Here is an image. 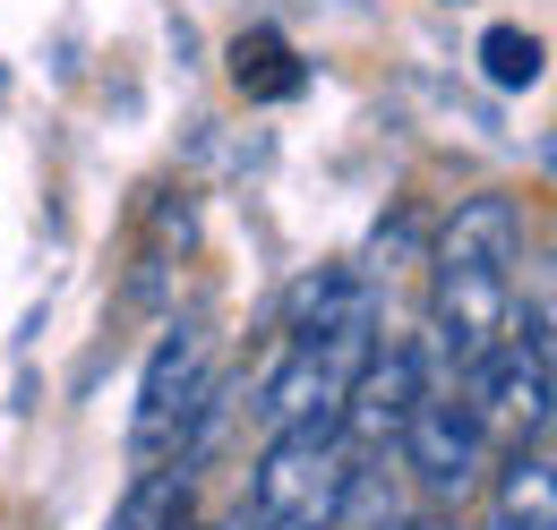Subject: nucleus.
Wrapping results in <instances>:
<instances>
[{
  "label": "nucleus",
  "mask_w": 557,
  "mask_h": 530,
  "mask_svg": "<svg viewBox=\"0 0 557 530\" xmlns=\"http://www.w3.org/2000/svg\"><path fill=\"white\" fill-rule=\"evenodd\" d=\"M377 342H386V333H377V291H369V274H318V282L300 291V308H292L283 359L267 368V386H258V402H249L258 428L275 437V428L335 419Z\"/></svg>",
  "instance_id": "1"
},
{
  "label": "nucleus",
  "mask_w": 557,
  "mask_h": 530,
  "mask_svg": "<svg viewBox=\"0 0 557 530\" xmlns=\"http://www.w3.org/2000/svg\"><path fill=\"white\" fill-rule=\"evenodd\" d=\"M351 470H360V454L344 445V428H335V419L275 428V437H267V454H258V470H249L240 530H335Z\"/></svg>",
  "instance_id": "2"
},
{
  "label": "nucleus",
  "mask_w": 557,
  "mask_h": 530,
  "mask_svg": "<svg viewBox=\"0 0 557 530\" xmlns=\"http://www.w3.org/2000/svg\"><path fill=\"white\" fill-rule=\"evenodd\" d=\"M455 386L481 411L488 437H515V445L549 437V300L532 291L523 300V326H506V342L488 351L472 377H455Z\"/></svg>",
  "instance_id": "3"
},
{
  "label": "nucleus",
  "mask_w": 557,
  "mask_h": 530,
  "mask_svg": "<svg viewBox=\"0 0 557 530\" xmlns=\"http://www.w3.org/2000/svg\"><path fill=\"white\" fill-rule=\"evenodd\" d=\"M207 402V333L198 326H172L138 368V411H129V463L138 470H163L181 463V437Z\"/></svg>",
  "instance_id": "4"
},
{
  "label": "nucleus",
  "mask_w": 557,
  "mask_h": 530,
  "mask_svg": "<svg viewBox=\"0 0 557 530\" xmlns=\"http://www.w3.org/2000/svg\"><path fill=\"white\" fill-rule=\"evenodd\" d=\"M395 454H404V470L437 505H463L488 479V428H481V411L463 402V386H429L412 402V419H404V437H395Z\"/></svg>",
  "instance_id": "5"
},
{
  "label": "nucleus",
  "mask_w": 557,
  "mask_h": 530,
  "mask_svg": "<svg viewBox=\"0 0 557 530\" xmlns=\"http://www.w3.org/2000/svg\"><path fill=\"white\" fill-rule=\"evenodd\" d=\"M429 386H437V377H429V351H420V342H377L369 368H360V386H351L344 411H335L344 445H351V454H386Z\"/></svg>",
  "instance_id": "6"
},
{
  "label": "nucleus",
  "mask_w": 557,
  "mask_h": 530,
  "mask_svg": "<svg viewBox=\"0 0 557 530\" xmlns=\"http://www.w3.org/2000/svg\"><path fill=\"white\" fill-rule=\"evenodd\" d=\"M497 530H557V496H549V437L515 445V463L497 479Z\"/></svg>",
  "instance_id": "7"
},
{
  "label": "nucleus",
  "mask_w": 557,
  "mask_h": 530,
  "mask_svg": "<svg viewBox=\"0 0 557 530\" xmlns=\"http://www.w3.org/2000/svg\"><path fill=\"white\" fill-rule=\"evenodd\" d=\"M232 77H240V94H267V103H283V94L309 86V68L292 61V43H283L275 26H249V35L232 43Z\"/></svg>",
  "instance_id": "8"
},
{
  "label": "nucleus",
  "mask_w": 557,
  "mask_h": 530,
  "mask_svg": "<svg viewBox=\"0 0 557 530\" xmlns=\"http://www.w3.org/2000/svg\"><path fill=\"white\" fill-rule=\"evenodd\" d=\"M541 35L532 26H488L481 35V77L488 86H506V94H523V86H541Z\"/></svg>",
  "instance_id": "9"
},
{
  "label": "nucleus",
  "mask_w": 557,
  "mask_h": 530,
  "mask_svg": "<svg viewBox=\"0 0 557 530\" xmlns=\"http://www.w3.org/2000/svg\"><path fill=\"white\" fill-rule=\"evenodd\" d=\"M189 505V470H138V488L121 496V514H112V530H163L172 514Z\"/></svg>",
  "instance_id": "10"
},
{
  "label": "nucleus",
  "mask_w": 557,
  "mask_h": 530,
  "mask_svg": "<svg viewBox=\"0 0 557 530\" xmlns=\"http://www.w3.org/2000/svg\"><path fill=\"white\" fill-rule=\"evenodd\" d=\"M404 530H463V522H446V514H420V522H404Z\"/></svg>",
  "instance_id": "11"
},
{
  "label": "nucleus",
  "mask_w": 557,
  "mask_h": 530,
  "mask_svg": "<svg viewBox=\"0 0 557 530\" xmlns=\"http://www.w3.org/2000/svg\"><path fill=\"white\" fill-rule=\"evenodd\" d=\"M163 530H198V514H189V505H181V514H172V522H163Z\"/></svg>",
  "instance_id": "12"
}]
</instances>
